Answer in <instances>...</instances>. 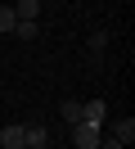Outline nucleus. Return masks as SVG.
I'll use <instances>...</instances> for the list:
<instances>
[{"mask_svg":"<svg viewBox=\"0 0 135 149\" xmlns=\"http://www.w3.org/2000/svg\"><path fill=\"white\" fill-rule=\"evenodd\" d=\"M99 136H104V127H90V122H72V145H77V149H99Z\"/></svg>","mask_w":135,"mask_h":149,"instance_id":"nucleus-1","label":"nucleus"},{"mask_svg":"<svg viewBox=\"0 0 135 149\" xmlns=\"http://www.w3.org/2000/svg\"><path fill=\"white\" fill-rule=\"evenodd\" d=\"M81 122H90V127H104V122H108V104H104V100L81 104Z\"/></svg>","mask_w":135,"mask_h":149,"instance_id":"nucleus-2","label":"nucleus"},{"mask_svg":"<svg viewBox=\"0 0 135 149\" xmlns=\"http://www.w3.org/2000/svg\"><path fill=\"white\" fill-rule=\"evenodd\" d=\"M23 145L27 149H45L50 145V131H45L41 122H32V127H23Z\"/></svg>","mask_w":135,"mask_h":149,"instance_id":"nucleus-3","label":"nucleus"},{"mask_svg":"<svg viewBox=\"0 0 135 149\" xmlns=\"http://www.w3.org/2000/svg\"><path fill=\"white\" fill-rule=\"evenodd\" d=\"M14 36L18 41H36V36H41V23H36V18H18L14 23Z\"/></svg>","mask_w":135,"mask_h":149,"instance_id":"nucleus-4","label":"nucleus"},{"mask_svg":"<svg viewBox=\"0 0 135 149\" xmlns=\"http://www.w3.org/2000/svg\"><path fill=\"white\" fill-rule=\"evenodd\" d=\"M108 131H113V136L122 140V145H131V140H135V118H117Z\"/></svg>","mask_w":135,"mask_h":149,"instance_id":"nucleus-5","label":"nucleus"},{"mask_svg":"<svg viewBox=\"0 0 135 149\" xmlns=\"http://www.w3.org/2000/svg\"><path fill=\"white\" fill-rule=\"evenodd\" d=\"M0 145H5V149H18V145H23V127H18V122L0 127Z\"/></svg>","mask_w":135,"mask_h":149,"instance_id":"nucleus-6","label":"nucleus"},{"mask_svg":"<svg viewBox=\"0 0 135 149\" xmlns=\"http://www.w3.org/2000/svg\"><path fill=\"white\" fill-rule=\"evenodd\" d=\"M59 118L68 122V127H72V122H81V104H77V100H63V104H59Z\"/></svg>","mask_w":135,"mask_h":149,"instance_id":"nucleus-7","label":"nucleus"},{"mask_svg":"<svg viewBox=\"0 0 135 149\" xmlns=\"http://www.w3.org/2000/svg\"><path fill=\"white\" fill-rule=\"evenodd\" d=\"M14 14H18V18H36V14H41V0H18Z\"/></svg>","mask_w":135,"mask_h":149,"instance_id":"nucleus-8","label":"nucleus"},{"mask_svg":"<svg viewBox=\"0 0 135 149\" xmlns=\"http://www.w3.org/2000/svg\"><path fill=\"white\" fill-rule=\"evenodd\" d=\"M14 23H18L14 5H0V32H14Z\"/></svg>","mask_w":135,"mask_h":149,"instance_id":"nucleus-9","label":"nucleus"},{"mask_svg":"<svg viewBox=\"0 0 135 149\" xmlns=\"http://www.w3.org/2000/svg\"><path fill=\"white\" fill-rule=\"evenodd\" d=\"M104 45H108V32H90V54H104Z\"/></svg>","mask_w":135,"mask_h":149,"instance_id":"nucleus-10","label":"nucleus"},{"mask_svg":"<svg viewBox=\"0 0 135 149\" xmlns=\"http://www.w3.org/2000/svg\"><path fill=\"white\" fill-rule=\"evenodd\" d=\"M18 149H27V145H18Z\"/></svg>","mask_w":135,"mask_h":149,"instance_id":"nucleus-11","label":"nucleus"}]
</instances>
